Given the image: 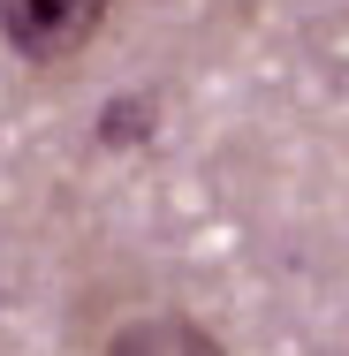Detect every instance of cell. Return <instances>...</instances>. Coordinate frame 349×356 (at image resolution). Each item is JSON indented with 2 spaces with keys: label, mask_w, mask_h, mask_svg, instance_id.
I'll return each mask as SVG.
<instances>
[{
  "label": "cell",
  "mask_w": 349,
  "mask_h": 356,
  "mask_svg": "<svg viewBox=\"0 0 349 356\" xmlns=\"http://www.w3.org/2000/svg\"><path fill=\"white\" fill-rule=\"evenodd\" d=\"M114 0H0V46L31 69H54V61H76L99 23H107Z\"/></svg>",
  "instance_id": "6da1fadb"
},
{
  "label": "cell",
  "mask_w": 349,
  "mask_h": 356,
  "mask_svg": "<svg viewBox=\"0 0 349 356\" xmlns=\"http://www.w3.org/2000/svg\"><path fill=\"white\" fill-rule=\"evenodd\" d=\"M107 356H228V349L212 341L198 318H183V311H152V318H130V326L107 341Z\"/></svg>",
  "instance_id": "7a4b0ae2"
}]
</instances>
